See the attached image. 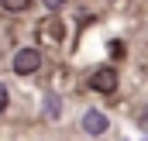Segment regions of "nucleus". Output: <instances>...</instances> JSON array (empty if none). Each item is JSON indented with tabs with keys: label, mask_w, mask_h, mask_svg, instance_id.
<instances>
[{
	"label": "nucleus",
	"mask_w": 148,
	"mask_h": 141,
	"mask_svg": "<svg viewBox=\"0 0 148 141\" xmlns=\"http://www.w3.org/2000/svg\"><path fill=\"white\" fill-rule=\"evenodd\" d=\"M145 120H148V110H145Z\"/></svg>",
	"instance_id": "obj_8"
},
{
	"label": "nucleus",
	"mask_w": 148,
	"mask_h": 141,
	"mask_svg": "<svg viewBox=\"0 0 148 141\" xmlns=\"http://www.w3.org/2000/svg\"><path fill=\"white\" fill-rule=\"evenodd\" d=\"M45 114H48V120H55V117H59V97H55V93H48V97H45Z\"/></svg>",
	"instance_id": "obj_5"
},
{
	"label": "nucleus",
	"mask_w": 148,
	"mask_h": 141,
	"mask_svg": "<svg viewBox=\"0 0 148 141\" xmlns=\"http://www.w3.org/2000/svg\"><path fill=\"white\" fill-rule=\"evenodd\" d=\"M107 127H110V117H107L103 110H86V114H83V131H86V134L97 138V134H107Z\"/></svg>",
	"instance_id": "obj_2"
},
{
	"label": "nucleus",
	"mask_w": 148,
	"mask_h": 141,
	"mask_svg": "<svg viewBox=\"0 0 148 141\" xmlns=\"http://www.w3.org/2000/svg\"><path fill=\"white\" fill-rule=\"evenodd\" d=\"M14 72L17 76H31V72H38V66H41V52L38 48H21V52H14Z\"/></svg>",
	"instance_id": "obj_1"
},
{
	"label": "nucleus",
	"mask_w": 148,
	"mask_h": 141,
	"mask_svg": "<svg viewBox=\"0 0 148 141\" xmlns=\"http://www.w3.org/2000/svg\"><path fill=\"white\" fill-rule=\"evenodd\" d=\"M90 86H93L97 93H114V90H117V72H114L110 66L97 69L93 76H90Z\"/></svg>",
	"instance_id": "obj_3"
},
{
	"label": "nucleus",
	"mask_w": 148,
	"mask_h": 141,
	"mask_svg": "<svg viewBox=\"0 0 148 141\" xmlns=\"http://www.w3.org/2000/svg\"><path fill=\"white\" fill-rule=\"evenodd\" d=\"M62 3H66V0H45V7H52V10H55V7H62Z\"/></svg>",
	"instance_id": "obj_7"
},
{
	"label": "nucleus",
	"mask_w": 148,
	"mask_h": 141,
	"mask_svg": "<svg viewBox=\"0 0 148 141\" xmlns=\"http://www.w3.org/2000/svg\"><path fill=\"white\" fill-rule=\"evenodd\" d=\"M0 7L10 10V14H24V10L31 7V0H0Z\"/></svg>",
	"instance_id": "obj_4"
},
{
	"label": "nucleus",
	"mask_w": 148,
	"mask_h": 141,
	"mask_svg": "<svg viewBox=\"0 0 148 141\" xmlns=\"http://www.w3.org/2000/svg\"><path fill=\"white\" fill-rule=\"evenodd\" d=\"M7 103H10V97H7V86H0V114L7 110Z\"/></svg>",
	"instance_id": "obj_6"
}]
</instances>
